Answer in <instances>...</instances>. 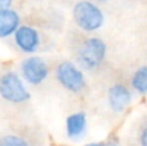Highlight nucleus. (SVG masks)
Here are the masks:
<instances>
[{
    "label": "nucleus",
    "instance_id": "obj_1",
    "mask_svg": "<svg viewBox=\"0 0 147 146\" xmlns=\"http://www.w3.org/2000/svg\"><path fill=\"white\" fill-rule=\"evenodd\" d=\"M74 23L84 32H96L105 25V13L99 4L93 0H79L72 7Z\"/></svg>",
    "mask_w": 147,
    "mask_h": 146
},
{
    "label": "nucleus",
    "instance_id": "obj_15",
    "mask_svg": "<svg viewBox=\"0 0 147 146\" xmlns=\"http://www.w3.org/2000/svg\"><path fill=\"white\" fill-rule=\"evenodd\" d=\"M93 1H96L97 4H105V3H107L109 0H93Z\"/></svg>",
    "mask_w": 147,
    "mask_h": 146
},
{
    "label": "nucleus",
    "instance_id": "obj_14",
    "mask_svg": "<svg viewBox=\"0 0 147 146\" xmlns=\"http://www.w3.org/2000/svg\"><path fill=\"white\" fill-rule=\"evenodd\" d=\"M84 146H110L109 141H96V142H88Z\"/></svg>",
    "mask_w": 147,
    "mask_h": 146
},
{
    "label": "nucleus",
    "instance_id": "obj_4",
    "mask_svg": "<svg viewBox=\"0 0 147 146\" xmlns=\"http://www.w3.org/2000/svg\"><path fill=\"white\" fill-rule=\"evenodd\" d=\"M0 97L10 103H23L31 98V93L21 75L8 71L0 76Z\"/></svg>",
    "mask_w": 147,
    "mask_h": 146
},
{
    "label": "nucleus",
    "instance_id": "obj_7",
    "mask_svg": "<svg viewBox=\"0 0 147 146\" xmlns=\"http://www.w3.org/2000/svg\"><path fill=\"white\" fill-rule=\"evenodd\" d=\"M13 38L17 48L26 54L36 53L41 43L39 31L28 25H20V27L13 34Z\"/></svg>",
    "mask_w": 147,
    "mask_h": 146
},
{
    "label": "nucleus",
    "instance_id": "obj_8",
    "mask_svg": "<svg viewBox=\"0 0 147 146\" xmlns=\"http://www.w3.org/2000/svg\"><path fill=\"white\" fill-rule=\"evenodd\" d=\"M65 129H66V136L72 141L83 139L84 135L88 129V115L84 111H76V113L70 114L66 118L65 123Z\"/></svg>",
    "mask_w": 147,
    "mask_h": 146
},
{
    "label": "nucleus",
    "instance_id": "obj_6",
    "mask_svg": "<svg viewBox=\"0 0 147 146\" xmlns=\"http://www.w3.org/2000/svg\"><path fill=\"white\" fill-rule=\"evenodd\" d=\"M107 106L115 114H121L132 105L133 92L124 83H115L107 91Z\"/></svg>",
    "mask_w": 147,
    "mask_h": 146
},
{
    "label": "nucleus",
    "instance_id": "obj_13",
    "mask_svg": "<svg viewBox=\"0 0 147 146\" xmlns=\"http://www.w3.org/2000/svg\"><path fill=\"white\" fill-rule=\"evenodd\" d=\"M13 5V0H0V10L10 9Z\"/></svg>",
    "mask_w": 147,
    "mask_h": 146
},
{
    "label": "nucleus",
    "instance_id": "obj_3",
    "mask_svg": "<svg viewBox=\"0 0 147 146\" xmlns=\"http://www.w3.org/2000/svg\"><path fill=\"white\" fill-rule=\"evenodd\" d=\"M56 79L58 84L67 92L78 95L86 88L84 70L71 61H62L56 69Z\"/></svg>",
    "mask_w": 147,
    "mask_h": 146
},
{
    "label": "nucleus",
    "instance_id": "obj_2",
    "mask_svg": "<svg viewBox=\"0 0 147 146\" xmlns=\"http://www.w3.org/2000/svg\"><path fill=\"white\" fill-rule=\"evenodd\" d=\"M107 57V44L99 36H89L80 44L76 54L78 65L83 70L92 71L105 62Z\"/></svg>",
    "mask_w": 147,
    "mask_h": 146
},
{
    "label": "nucleus",
    "instance_id": "obj_11",
    "mask_svg": "<svg viewBox=\"0 0 147 146\" xmlns=\"http://www.w3.org/2000/svg\"><path fill=\"white\" fill-rule=\"evenodd\" d=\"M0 146H31L30 142L18 135H7L0 139Z\"/></svg>",
    "mask_w": 147,
    "mask_h": 146
},
{
    "label": "nucleus",
    "instance_id": "obj_9",
    "mask_svg": "<svg viewBox=\"0 0 147 146\" xmlns=\"http://www.w3.org/2000/svg\"><path fill=\"white\" fill-rule=\"evenodd\" d=\"M21 25V17L14 9L0 10V39L12 36Z\"/></svg>",
    "mask_w": 147,
    "mask_h": 146
},
{
    "label": "nucleus",
    "instance_id": "obj_5",
    "mask_svg": "<svg viewBox=\"0 0 147 146\" xmlns=\"http://www.w3.org/2000/svg\"><path fill=\"white\" fill-rule=\"evenodd\" d=\"M21 78L26 84L32 87L43 84L49 76V66L47 61L40 56H30L25 58L21 64Z\"/></svg>",
    "mask_w": 147,
    "mask_h": 146
},
{
    "label": "nucleus",
    "instance_id": "obj_10",
    "mask_svg": "<svg viewBox=\"0 0 147 146\" xmlns=\"http://www.w3.org/2000/svg\"><path fill=\"white\" fill-rule=\"evenodd\" d=\"M130 87L141 96L147 95V66H141L133 72L130 78Z\"/></svg>",
    "mask_w": 147,
    "mask_h": 146
},
{
    "label": "nucleus",
    "instance_id": "obj_12",
    "mask_svg": "<svg viewBox=\"0 0 147 146\" xmlns=\"http://www.w3.org/2000/svg\"><path fill=\"white\" fill-rule=\"evenodd\" d=\"M138 142L140 146H147V126L142 127L138 135Z\"/></svg>",
    "mask_w": 147,
    "mask_h": 146
}]
</instances>
